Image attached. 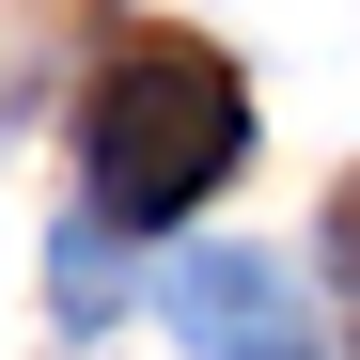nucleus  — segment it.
Segmentation results:
<instances>
[{
    "instance_id": "nucleus-1",
    "label": "nucleus",
    "mask_w": 360,
    "mask_h": 360,
    "mask_svg": "<svg viewBox=\"0 0 360 360\" xmlns=\"http://www.w3.org/2000/svg\"><path fill=\"white\" fill-rule=\"evenodd\" d=\"M235 141H251V79H235L204 32H141L126 63L94 79V110H79L94 219H110V235H157V219H188L219 172H235Z\"/></svg>"
},
{
    "instance_id": "nucleus-2",
    "label": "nucleus",
    "mask_w": 360,
    "mask_h": 360,
    "mask_svg": "<svg viewBox=\"0 0 360 360\" xmlns=\"http://www.w3.org/2000/svg\"><path fill=\"white\" fill-rule=\"evenodd\" d=\"M157 314L188 329V345H219V360H266V345H297V282L266 251H188V266L157 282Z\"/></svg>"
},
{
    "instance_id": "nucleus-3",
    "label": "nucleus",
    "mask_w": 360,
    "mask_h": 360,
    "mask_svg": "<svg viewBox=\"0 0 360 360\" xmlns=\"http://www.w3.org/2000/svg\"><path fill=\"white\" fill-rule=\"evenodd\" d=\"M47 266H63V314H79V329L110 314V297H126V282H110V219H79V235H63Z\"/></svg>"
},
{
    "instance_id": "nucleus-4",
    "label": "nucleus",
    "mask_w": 360,
    "mask_h": 360,
    "mask_svg": "<svg viewBox=\"0 0 360 360\" xmlns=\"http://www.w3.org/2000/svg\"><path fill=\"white\" fill-rule=\"evenodd\" d=\"M329 251H345V282H360V172H345V204H329Z\"/></svg>"
},
{
    "instance_id": "nucleus-5",
    "label": "nucleus",
    "mask_w": 360,
    "mask_h": 360,
    "mask_svg": "<svg viewBox=\"0 0 360 360\" xmlns=\"http://www.w3.org/2000/svg\"><path fill=\"white\" fill-rule=\"evenodd\" d=\"M266 360H297V345H266Z\"/></svg>"
}]
</instances>
